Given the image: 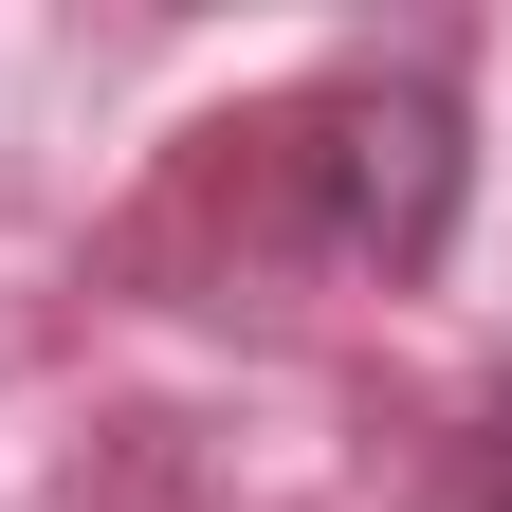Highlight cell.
Returning a JSON list of instances; mask_svg holds the SVG:
<instances>
[{
  "instance_id": "7a4b0ae2",
  "label": "cell",
  "mask_w": 512,
  "mask_h": 512,
  "mask_svg": "<svg viewBox=\"0 0 512 512\" xmlns=\"http://www.w3.org/2000/svg\"><path fill=\"white\" fill-rule=\"evenodd\" d=\"M476 439H494V458H476V512H512V403H494Z\"/></svg>"
},
{
  "instance_id": "6da1fadb",
  "label": "cell",
  "mask_w": 512,
  "mask_h": 512,
  "mask_svg": "<svg viewBox=\"0 0 512 512\" xmlns=\"http://www.w3.org/2000/svg\"><path fill=\"white\" fill-rule=\"evenodd\" d=\"M256 147H275L293 238L330 275H439V238H458V92L439 74H330V92H293L256 128Z\"/></svg>"
}]
</instances>
